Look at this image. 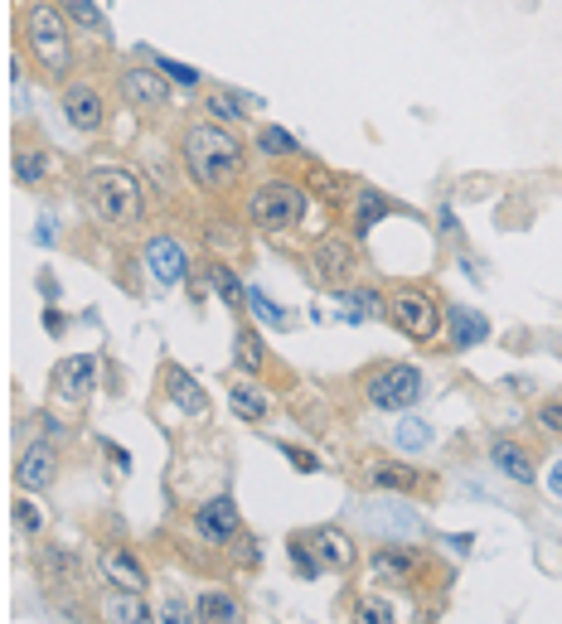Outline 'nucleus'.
I'll use <instances>...</instances> for the list:
<instances>
[{"mask_svg": "<svg viewBox=\"0 0 562 624\" xmlns=\"http://www.w3.org/2000/svg\"><path fill=\"white\" fill-rule=\"evenodd\" d=\"M446 329H451V349L465 353V349H481L490 339V320L471 306H451L446 310Z\"/></svg>", "mask_w": 562, "mask_h": 624, "instance_id": "obj_18", "label": "nucleus"}, {"mask_svg": "<svg viewBox=\"0 0 562 624\" xmlns=\"http://www.w3.org/2000/svg\"><path fill=\"white\" fill-rule=\"evenodd\" d=\"M363 398L379 412H408L422 398V373L412 363H383V368H373L363 378Z\"/></svg>", "mask_w": 562, "mask_h": 624, "instance_id": "obj_6", "label": "nucleus"}, {"mask_svg": "<svg viewBox=\"0 0 562 624\" xmlns=\"http://www.w3.org/2000/svg\"><path fill=\"white\" fill-rule=\"evenodd\" d=\"M363 528L369 533H379L388 547H403V543H418L422 537V518L412 504H398V498H373V504L359 508Z\"/></svg>", "mask_w": 562, "mask_h": 624, "instance_id": "obj_7", "label": "nucleus"}, {"mask_svg": "<svg viewBox=\"0 0 562 624\" xmlns=\"http://www.w3.org/2000/svg\"><path fill=\"white\" fill-rule=\"evenodd\" d=\"M190 523H194V533H200V543H209V547H233L238 537H243V514H238V504L228 494L204 498Z\"/></svg>", "mask_w": 562, "mask_h": 624, "instance_id": "obj_9", "label": "nucleus"}, {"mask_svg": "<svg viewBox=\"0 0 562 624\" xmlns=\"http://www.w3.org/2000/svg\"><path fill=\"white\" fill-rule=\"evenodd\" d=\"M194 610H200V624H243V606L233 590H204Z\"/></svg>", "mask_w": 562, "mask_h": 624, "instance_id": "obj_25", "label": "nucleus"}, {"mask_svg": "<svg viewBox=\"0 0 562 624\" xmlns=\"http://www.w3.org/2000/svg\"><path fill=\"white\" fill-rule=\"evenodd\" d=\"M393 213V199L379 190H359V199H354V233H373V223L379 218Z\"/></svg>", "mask_w": 562, "mask_h": 624, "instance_id": "obj_28", "label": "nucleus"}, {"mask_svg": "<svg viewBox=\"0 0 562 624\" xmlns=\"http://www.w3.org/2000/svg\"><path fill=\"white\" fill-rule=\"evenodd\" d=\"M54 388H59V402H68V407H82V402L98 392V359H92V353H73L64 368H59Z\"/></svg>", "mask_w": 562, "mask_h": 624, "instance_id": "obj_14", "label": "nucleus"}, {"mask_svg": "<svg viewBox=\"0 0 562 624\" xmlns=\"http://www.w3.org/2000/svg\"><path fill=\"white\" fill-rule=\"evenodd\" d=\"M354 266H359V252H354V237H345V233H325V237H316V247H310V272H316L320 286L349 290Z\"/></svg>", "mask_w": 562, "mask_h": 624, "instance_id": "obj_8", "label": "nucleus"}, {"mask_svg": "<svg viewBox=\"0 0 562 624\" xmlns=\"http://www.w3.org/2000/svg\"><path fill=\"white\" fill-rule=\"evenodd\" d=\"M388 315V300L379 290H340V320L345 325H363V320Z\"/></svg>", "mask_w": 562, "mask_h": 624, "instance_id": "obj_24", "label": "nucleus"}, {"mask_svg": "<svg viewBox=\"0 0 562 624\" xmlns=\"http://www.w3.org/2000/svg\"><path fill=\"white\" fill-rule=\"evenodd\" d=\"M363 480H369L373 489H393V494H408V489H418V470L403 460H369L363 465Z\"/></svg>", "mask_w": 562, "mask_h": 624, "instance_id": "obj_22", "label": "nucleus"}, {"mask_svg": "<svg viewBox=\"0 0 562 624\" xmlns=\"http://www.w3.org/2000/svg\"><path fill=\"white\" fill-rule=\"evenodd\" d=\"M306 199L310 194L291 180H263L253 194H247V223L257 233H291V227L306 218Z\"/></svg>", "mask_w": 562, "mask_h": 624, "instance_id": "obj_3", "label": "nucleus"}, {"mask_svg": "<svg viewBox=\"0 0 562 624\" xmlns=\"http://www.w3.org/2000/svg\"><path fill=\"white\" fill-rule=\"evenodd\" d=\"M281 455H286V460L296 465L301 474H316V470H320V455H316V451H306V445H291V441H281Z\"/></svg>", "mask_w": 562, "mask_h": 624, "instance_id": "obj_39", "label": "nucleus"}, {"mask_svg": "<svg viewBox=\"0 0 562 624\" xmlns=\"http://www.w3.org/2000/svg\"><path fill=\"white\" fill-rule=\"evenodd\" d=\"M490 465L499 474H509L514 484H534V455H528L519 441H495L490 445Z\"/></svg>", "mask_w": 562, "mask_h": 624, "instance_id": "obj_21", "label": "nucleus"}, {"mask_svg": "<svg viewBox=\"0 0 562 624\" xmlns=\"http://www.w3.org/2000/svg\"><path fill=\"white\" fill-rule=\"evenodd\" d=\"M15 523L25 528L29 537L44 533V514H39V504H29V498H20V504H15Z\"/></svg>", "mask_w": 562, "mask_h": 624, "instance_id": "obj_40", "label": "nucleus"}, {"mask_svg": "<svg viewBox=\"0 0 562 624\" xmlns=\"http://www.w3.org/2000/svg\"><path fill=\"white\" fill-rule=\"evenodd\" d=\"M54 233H59V227H54V218H39V227H35V243H39V247H54V243H59Z\"/></svg>", "mask_w": 562, "mask_h": 624, "instance_id": "obj_44", "label": "nucleus"}, {"mask_svg": "<svg viewBox=\"0 0 562 624\" xmlns=\"http://www.w3.org/2000/svg\"><path fill=\"white\" fill-rule=\"evenodd\" d=\"M233 353H238V368H243V373H263L267 359H272V349L263 344V335H257V329H238Z\"/></svg>", "mask_w": 562, "mask_h": 624, "instance_id": "obj_29", "label": "nucleus"}, {"mask_svg": "<svg viewBox=\"0 0 562 624\" xmlns=\"http://www.w3.org/2000/svg\"><path fill=\"white\" fill-rule=\"evenodd\" d=\"M257 145H263V155H277V160H286V155L301 151V141L291 136V131L281 127H263V136H257Z\"/></svg>", "mask_w": 562, "mask_h": 624, "instance_id": "obj_34", "label": "nucleus"}, {"mask_svg": "<svg viewBox=\"0 0 562 624\" xmlns=\"http://www.w3.org/2000/svg\"><path fill=\"white\" fill-rule=\"evenodd\" d=\"M165 392H170L175 407L190 412V416H204V412H209V398H204L200 382H194L190 373L180 368V363H170V368H165Z\"/></svg>", "mask_w": 562, "mask_h": 624, "instance_id": "obj_20", "label": "nucleus"}, {"mask_svg": "<svg viewBox=\"0 0 562 624\" xmlns=\"http://www.w3.org/2000/svg\"><path fill=\"white\" fill-rule=\"evenodd\" d=\"M204 276H209V290L223 300L228 310H247V286L238 281V272L228 262H209V266H204Z\"/></svg>", "mask_w": 562, "mask_h": 624, "instance_id": "obj_26", "label": "nucleus"}, {"mask_svg": "<svg viewBox=\"0 0 562 624\" xmlns=\"http://www.w3.org/2000/svg\"><path fill=\"white\" fill-rule=\"evenodd\" d=\"M204 233H209V247H233L238 243V227L233 223H209V227H204Z\"/></svg>", "mask_w": 562, "mask_h": 624, "instance_id": "obj_43", "label": "nucleus"}, {"mask_svg": "<svg viewBox=\"0 0 562 624\" xmlns=\"http://www.w3.org/2000/svg\"><path fill=\"white\" fill-rule=\"evenodd\" d=\"M548 489L562 498V460H553V470H548Z\"/></svg>", "mask_w": 562, "mask_h": 624, "instance_id": "obj_46", "label": "nucleus"}, {"mask_svg": "<svg viewBox=\"0 0 562 624\" xmlns=\"http://www.w3.org/2000/svg\"><path fill=\"white\" fill-rule=\"evenodd\" d=\"M369 571L383 586H412L422 571V557L412 552V547H379V552L369 557Z\"/></svg>", "mask_w": 562, "mask_h": 624, "instance_id": "obj_15", "label": "nucleus"}, {"mask_svg": "<svg viewBox=\"0 0 562 624\" xmlns=\"http://www.w3.org/2000/svg\"><path fill=\"white\" fill-rule=\"evenodd\" d=\"M145 272H151L161 286H180V281H190V252H184L180 237L161 233L145 243Z\"/></svg>", "mask_w": 562, "mask_h": 624, "instance_id": "obj_12", "label": "nucleus"}, {"mask_svg": "<svg viewBox=\"0 0 562 624\" xmlns=\"http://www.w3.org/2000/svg\"><path fill=\"white\" fill-rule=\"evenodd\" d=\"M286 552H291V567H296L301 571V576H306V581H316V576H325V567H320V557H316V547H310L306 543V537H291V543H286Z\"/></svg>", "mask_w": 562, "mask_h": 624, "instance_id": "obj_32", "label": "nucleus"}, {"mask_svg": "<svg viewBox=\"0 0 562 624\" xmlns=\"http://www.w3.org/2000/svg\"><path fill=\"white\" fill-rule=\"evenodd\" d=\"M538 426H548L553 435H562V402H544V407H538Z\"/></svg>", "mask_w": 562, "mask_h": 624, "instance_id": "obj_42", "label": "nucleus"}, {"mask_svg": "<svg viewBox=\"0 0 562 624\" xmlns=\"http://www.w3.org/2000/svg\"><path fill=\"white\" fill-rule=\"evenodd\" d=\"M432 426L418 421V416H403L398 421V431H393V445H398L403 455H422V451H432Z\"/></svg>", "mask_w": 562, "mask_h": 624, "instance_id": "obj_30", "label": "nucleus"}, {"mask_svg": "<svg viewBox=\"0 0 562 624\" xmlns=\"http://www.w3.org/2000/svg\"><path fill=\"white\" fill-rule=\"evenodd\" d=\"M388 315H393V325H398L408 339L432 344V339L442 335L446 310L436 306V296L426 286H398V290H393V300H388Z\"/></svg>", "mask_w": 562, "mask_h": 624, "instance_id": "obj_4", "label": "nucleus"}, {"mask_svg": "<svg viewBox=\"0 0 562 624\" xmlns=\"http://www.w3.org/2000/svg\"><path fill=\"white\" fill-rule=\"evenodd\" d=\"M49 174V151H15V180L39 184Z\"/></svg>", "mask_w": 562, "mask_h": 624, "instance_id": "obj_33", "label": "nucleus"}, {"mask_svg": "<svg viewBox=\"0 0 562 624\" xmlns=\"http://www.w3.org/2000/svg\"><path fill=\"white\" fill-rule=\"evenodd\" d=\"M117 92H122V102H127L131 112H155V107H165V98H170V82H165L161 68L131 64V68H122Z\"/></svg>", "mask_w": 562, "mask_h": 624, "instance_id": "obj_10", "label": "nucleus"}, {"mask_svg": "<svg viewBox=\"0 0 562 624\" xmlns=\"http://www.w3.org/2000/svg\"><path fill=\"white\" fill-rule=\"evenodd\" d=\"M44 567L54 571V576H73V571H78V561H73V552H64V547H49V552H44Z\"/></svg>", "mask_w": 562, "mask_h": 624, "instance_id": "obj_41", "label": "nucleus"}, {"mask_svg": "<svg viewBox=\"0 0 562 624\" xmlns=\"http://www.w3.org/2000/svg\"><path fill=\"white\" fill-rule=\"evenodd\" d=\"M82 199L98 223H131L141 213V180L122 165H92L82 174Z\"/></svg>", "mask_w": 562, "mask_h": 624, "instance_id": "obj_2", "label": "nucleus"}, {"mask_svg": "<svg viewBox=\"0 0 562 624\" xmlns=\"http://www.w3.org/2000/svg\"><path fill=\"white\" fill-rule=\"evenodd\" d=\"M64 15L78 20V25H88V29H107V15H102V10L92 5V0H68Z\"/></svg>", "mask_w": 562, "mask_h": 624, "instance_id": "obj_37", "label": "nucleus"}, {"mask_svg": "<svg viewBox=\"0 0 562 624\" xmlns=\"http://www.w3.org/2000/svg\"><path fill=\"white\" fill-rule=\"evenodd\" d=\"M59 480V451L49 441H35L29 451H20L15 465V484L20 489H49Z\"/></svg>", "mask_w": 562, "mask_h": 624, "instance_id": "obj_16", "label": "nucleus"}, {"mask_svg": "<svg viewBox=\"0 0 562 624\" xmlns=\"http://www.w3.org/2000/svg\"><path fill=\"white\" fill-rule=\"evenodd\" d=\"M29 49H35V58L44 64L54 78H64L68 73V58H73V49H68V15L59 5H35L29 10Z\"/></svg>", "mask_w": 562, "mask_h": 624, "instance_id": "obj_5", "label": "nucleus"}, {"mask_svg": "<svg viewBox=\"0 0 562 624\" xmlns=\"http://www.w3.org/2000/svg\"><path fill=\"white\" fill-rule=\"evenodd\" d=\"M98 571H102V581L107 586H117V590H141L151 586V576H145V561L131 552V547H117V543H107V547H98Z\"/></svg>", "mask_w": 562, "mask_h": 624, "instance_id": "obj_13", "label": "nucleus"}, {"mask_svg": "<svg viewBox=\"0 0 562 624\" xmlns=\"http://www.w3.org/2000/svg\"><path fill=\"white\" fill-rule=\"evenodd\" d=\"M155 624H200V610L184 596H165V606L155 610Z\"/></svg>", "mask_w": 562, "mask_h": 624, "instance_id": "obj_35", "label": "nucleus"}, {"mask_svg": "<svg viewBox=\"0 0 562 624\" xmlns=\"http://www.w3.org/2000/svg\"><path fill=\"white\" fill-rule=\"evenodd\" d=\"M243 567H257V543H243Z\"/></svg>", "mask_w": 562, "mask_h": 624, "instance_id": "obj_48", "label": "nucleus"}, {"mask_svg": "<svg viewBox=\"0 0 562 624\" xmlns=\"http://www.w3.org/2000/svg\"><path fill=\"white\" fill-rule=\"evenodd\" d=\"M180 155L204 194H228L247 170V145L238 141V131L214 127V121H194L180 141Z\"/></svg>", "mask_w": 562, "mask_h": 624, "instance_id": "obj_1", "label": "nucleus"}, {"mask_svg": "<svg viewBox=\"0 0 562 624\" xmlns=\"http://www.w3.org/2000/svg\"><path fill=\"white\" fill-rule=\"evenodd\" d=\"M306 543L316 547V557H320V567H325V571H349L354 561H359V552H354V537L345 533V528H335V523L306 533Z\"/></svg>", "mask_w": 562, "mask_h": 624, "instance_id": "obj_17", "label": "nucleus"}, {"mask_svg": "<svg viewBox=\"0 0 562 624\" xmlns=\"http://www.w3.org/2000/svg\"><path fill=\"white\" fill-rule=\"evenodd\" d=\"M155 68L165 73V78L170 82H180V88H194V82H200V68H190V64H180V58H155Z\"/></svg>", "mask_w": 562, "mask_h": 624, "instance_id": "obj_38", "label": "nucleus"}, {"mask_svg": "<svg viewBox=\"0 0 562 624\" xmlns=\"http://www.w3.org/2000/svg\"><path fill=\"white\" fill-rule=\"evenodd\" d=\"M228 407H233L238 421H247V426H257V421H267V412H272V402H267V392L257 388V382H233L228 388Z\"/></svg>", "mask_w": 562, "mask_h": 624, "instance_id": "obj_23", "label": "nucleus"}, {"mask_svg": "<svg viewBox=\"0 0 562 624\" xmlns=\"http://www.w3.org/2000/svg\"><path fill=\"white\" fill-rule=\"evenodd\" d=\"M354 624H398V620H393V606H388V600L369 596V600H359V610H354Z\"/></svg>", "mask_w": 562, "mask_h": 624, "instance_id": "obj_36", "label": "nucleus"}, {"mask_svg": "<svg viewBox=\"0 0 562 624\" xmlns=\"http://www.w3.org/2000/svg\"><path fill=\"white\" fill-rule=\"evenodd\" d=\"M471 543H475L471 533H461V537H446V547H456V552H471Z\"/></svg>", "mask_w": 562, "mask_h": 624, "instance_id": "obj_47", "label": "nucleus"}, {"mask_svg": "<svg viewBox=\"0 0 562 624\" xmlns=\"http://www.w3.org/2000/svg\"><path fill=\"white\" fill-rule=\"evenodd\" d=\"M98 610H102V624H155V610L137 590H112V596H102Z\"/></svg>", "mask_w": 562, "mask_h": 624, "instance_id": "obj_19", "label": "nucleus"}, {"mask_svg": "<svg viewBox=\"0 0 562 624\" xmlns=\"http://www.w3.org/2000/svg\"><path fill=\"white\" fill-rule=\"evenodd\" d=\"M59 107H64L68 127L82 131V136L102 131V121H107V102H102V92L92 88V82H68L64 98H59Z\"/></svg>", "mask_w": 562, "mask_h": 624, "instance_id": "obj_11", "label": "nucleus"}, {"mask_svg": "<svg viewBox=\"0 0 562 624\" xmlns=\"http://www.w3.org/2000/svg\"><path fill=\"white\" fill-rule=\"evenodd\" d=\"M44 329L49 335H64V315H59V310H44Z\"/></svg>", "mask_w": 562, "mask_h": 624, "instance_id": "obj_45", "label": "nucleus"}, {"mask_svg": "<svg viewBox=\"0 0 562 624\" xmlns=\"http://www.w3.org/2000/svg\"><path fill=\"white\" fill-rule=\"evenodd\" d=\"M247 315H253L257 325H267V329H291L286 310H281L277 300H267L263 290H247Z\"/></svg>", "mask_w": 562, "mask_h": 624, "instance_id": "obj_31", "label": "nucleus"}, {"mask_svg": "<svg viewBox=\"0 0 562 624\" xmlns=\"http://www.w3.org/2000/svg\"><path fill=\"white\" fill-rule=\"evenodd\" d=\"M204 112H209L214 127L223 121V127L233 131V121H243V112H247V98H243V92H233V88H214L209 98H204Z\"/></svg>", "mask_w": 562, "mask_h": 624, "instance_id": "obj_27", "label": "nucleus"}]
</instances>
